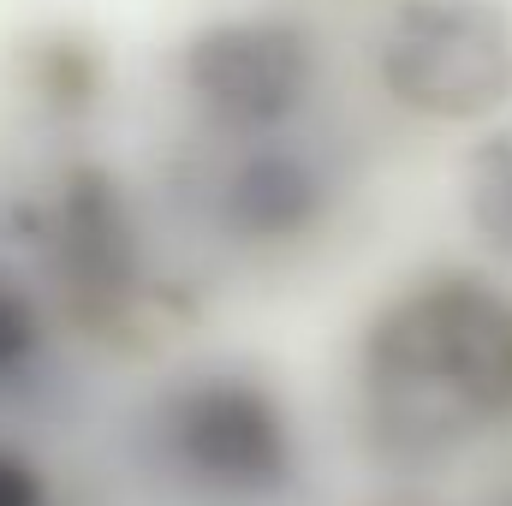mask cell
<instances>
[{"label":"cell","mask_w":512,"mask_h":506,"mask_svg":"<svg viewBox=\"0 0 512 506\" xmlns=\"http://www.w3.org/2000/svg\"><path fill=\"white\" fill-rule=\"evenodd\" d=\"M358 411L387 453L441 459L512 423V286L429 268L387 292L358 334Z\"/></svg>","instance_id":"obj_1"},{"label":"cell","mask_w":512,"mask_h":506,"mask_svg":"<svg viewBox=\"0 0 512 506\" xmlns=\"http://www.w3.org/2000/svg\"><path fill=\"white\" fill-rule=\"evenodd\" d=\"M161 459L215 501H274L298 477V417L245 364L185 370L155 399Z\"/></svg>","instance_id":"obj_2"},{"label":"cell","mask_w":512,"mask_h":506,"mask_svg":"<svg viewBox=\"0 0 512 506\" xmlns=\"http://www.w3.org/2000/svg\"><path fill=\"white\" fill-rule=\"evenodd\" d=\"M370 60L387 102L429 126H489L512 114L507 0H393Z\"/></svg>","instance_id":"obj_3"},{"label":"cell","mask_w":512,"mask_h":506,"mask_svg":"<svg viewBox=\"0 0 512 506\" xmlns=\"http://www.w3.org/2000/svg\"><path fill=\"white\" fill-rule=\"evenodd\" d=\"M322 48L292 12H221L179 48V90L221 137L292 131L316 102Z\"/></svg>","instance_id":"obj_4"},{"label":"cell","mask_w":512,"mask_h":506,"mask_svg":"<svg viewBox=\"0 0 512 506\" xmlns=\"http://www.w3.org/2000/svg\"><path fill=\"white\" fill-rule=\"evenodd\" d=\"M215 227L245 251H292L334 215V173L292 131L239 137L215 173Z\"/></svg>","instance_id":"obj_5"},{"label":"cell","mask_w":512,"mask_h":506,"mask_svg":"<svg viewBox=\"0 0 512 506\" xmlns=\"http://www.w3.org/2000/svg\"><path fill=\"white\" fill-rule=\"evenodd\" d=\"M54 268L84 310H120L143 286V233L108 167H72L54 197Z\"/></svg>","instance_id":"obj_6"},{"label":"cell","mask_w":512,"mask_h":506,"mask_svg":"<svg viewBox=\"0 0 512 506\" xmlns=\"http://www.w3.org/2000/svg\"><path fill=\"white\" fill-rule=\"evenodd\" d=\"M459 209L471 239L512 268V114L477 126V143L459 167Z\"/></svg>","instance_id":"obj_7"},{"label":"cell","mask_w":512,"mask_h":506,"mask_svg":"<svg viewBox=\"0 0 512 506\" xmlns=\"http://www.w3.org/2000/svg\"><path fill=\"white\" fill-rule=\"evenodd\" d=\"M36 340H42V322H36L30 298H24L18 286L0 280V381H12L24 364H30Z\"/></svg>","instance_id":"obj_8"},{"label":"cell","mask_w":512,"mask_h":506,"mask_svg":"<svg viewBox=\"0 0 512 506\" xmlns=\"http://www.w3.org/2000/svg\"><path fill=\"white\" fill-rule=\"evenodd\" d=\"M0 506H48V477L36 471L30 453L0 441Z\"/></svg>","instance_id":"obj_9"}]
</instances>
